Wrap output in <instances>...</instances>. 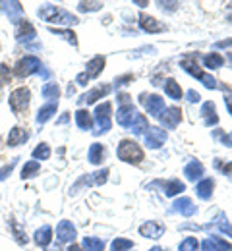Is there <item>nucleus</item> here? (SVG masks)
Returning a JSON list of instances; mask_svg holds the SVG:
<instances>
[{"mask_svg": "<svg viewBox=\"0 0 232 251\" xmlns=\"http://www.w3.org/2000/svg\"><path fill=\"white\" fill-rule=\"evenodd\" d=\"M221 143H223L225 147H232V131L225 133V135H221Z\"/></svg>", "mask_w": 232, "mask_h": 251, "instance_id": "864d4df0", "label": "nucleus"}, {"mask_svg": "<svg viewBox=\"0 0 232 251\" xmlns=\"http://www.w3.org/2000/svg\"><path fill=\"white\" fill-rule=\"evenodd\" d=\"M56 110H58V102H47V104H43L37 110V114H35V122L37 124H47L56 114Z\"/></svg>", "mask_w": 232, "mask_h": 251, "instance_id": "c85d7f7f", "label": "nucleus"}, {"mask_svg": "<svg viewBox=\"0 0 232 251\" xmlns=\"http://www.w3.org/2000/svg\"><path fill=\"white\" fill-rule=\"evenodd\" d=\"M178 251H199L198 238H194V236H186V238L180 242V246H178Z\"/></svg>", "mask_w": 232, "mask_h": 251, "instance_id": "ea45409f", "label": "nucleus"}, {"mask_svg": "<svg viewBox=\"0 0 232 251\" xmlns=\"http://www.w3.org/2000/svg\"><path fill=\"white\" fill-rule=\"evenodd\" d=\"M130 99H132V97H130L128 93H118V95H116V102H118L120 106H122V104H130V102H132Z\"/></svg>", "mask_w": 232, "mask_h": 251, "instance_id": "603ef678", "label": "nucleus"}, {"mask_svg": "<svg viewBox=\"0 0 232 251\" xmlns=\"http://www.w3.org/2000/svg\"><path fill=\"white\" fill-rule=\"evenodd\" d=\"M112 91V85H108V83H103V85H97V87H93V89H89L87 93H83L79 99H77V104L81 106V104H95L99 99L103 97H106V95Z\"/></svg>", "mask_w": 232, "mask_h": 251, "instance_id": "f8f14e48", "label": "nucleus"}, {"mask_svg": "<svg viewBox=\"0 0 232 251\" xmlns=\"http://www.w3.org/2000/svg\"><path fill=\"white\" fill-rule=\"evenodd\" d=\"M68 122H70V112H62V116L56 120V124H58V126L68 124Z\"/></svg>", "mask_w": 232, "mask_h": 251, "instance_id": "6e6d98bb", "label": "nucleus"}, {"mask_svg": "<svg viewBox=\"0 0 232 251\" xmlns=\"http://www.w3.org/2000/svg\"><path fill=\"white\" fill-rule=\"evenodd\" d=\"M51 33H54V35H60L66 43H70L72 47H77V35L72 31V29H60V27H51Z\"/></svg>", "mask_w": 232, "mask_h": 251, "instance_id": "4c0bfd02", "label": "nucleus"}, {"mask_svg": "<svg viewBox=\"0 0 232 251\" xmlns=\"http://www.w3.org/2000/svg\"><path fill=\"white\" fill-rule=\"evenodd\" d=\"M201 62H203V66H205L207 70L215 72V70H221V68L225 66V56H223L221 52H205V54L201 56Z\"/></svg>", "mask_w": 232, "mask_h": 251, "instance_id": "c756f323", "label": "nucleus"}, {"mask_svg": "<svg viewBox=\"0 0 232 251\" xmlns=\"http://www.w3.org/2000/svg\"><path fill=\"white\" fill-rule=\"evenodd\" d=\"M215 49H223L227 52V60L232 64V39H227V41H219L215 43Z\"/></svg>", "mask_w": 232, "mask_h": 251, "instance_id": "49530a36", "label": "nucleus"}, {"mask_svg": "<svg viewBox=\"0 0 232 251\" xmlns=\"http://www.w3.org/2000/svg\"><path fill=\"white\" fill-rule=\"evenodd\" d=\"M76 124H77L79 129H83V131H91L93 126H95L93 114L87 108H77L76 110Z\"/></svg>", "mask_w": 232, "mask_h": 251, "instance_id": "cd10ccee", "label": "nucleus"}, {"mask_svg": "<svg viewBox=\"0 0 232 251\" xmlns=\"http://www.w3.org/2000/svg\"><path fill=\"white\" fill-rule=\"evenodd\" d=\"M139 104H143L145 112L149 116H155V118H159L161 112L166 108L165 99L161 95H155V93H141L139 95Z\"/></svg>", "mask_w": 232, "mask_h": 251, "instance_id": "423d86ee", "label": "nucleus"}, {"mask_svg": "<svg viewBox=\"0 0 232 251\" xmlns=\"http://www.w3.org/2000/svg\"><path fill=\"white\" fill-rule=\"evenodd\" d=\"M104 240H101V238H95V236H85L83 240H81V248L85 251H103L104 250Z\"/></svg>", "mask_w": 232, "mask_h": 251, "instance_id": "c9c22d12", "label": "nucleus"}, {"mask_svg": "<svg viewBox=\"0 0 232 251\" xmlns=\"http://www.w3.org/2000/svg\"><path fill=\"white\" fill-rule=\"evenodd\" d=\"M41 97L47 99L49 102H58V99H60V85H58L56 81H47V83H43V87H41Z\"/></svg>", "mask_w": 232, "mask_h": 251, "instance_id": "7c9ffc66", "label": "nucleus"}, {"mask_svg": "<svg viewBox=\"0 0 232 251\" xmlns=\"http://www.w3.org/2000/svg\"><path fill=\"white\" fill-rule=\"evenodd\" d=\"M68 251H85V250H83L81 246H76V244H72V246L68 248Z\"/></svg>", "mask_w": 232, "mask_h": 251, "instance_id": "13d9d810", "label": "nucleus"}, {"mask_svg": "<svg viewBox=\"0 0 232 251\" xmlns=\"http://www.w3.org/2000/svg\"><path fill=\"white\" fill-rule=\"evenodd\" d=\"M104 66H106V56L97 54V56H93V58H89V60L85 62V74H87L91 79H97L101 74H103Z\"/></svg>", "mask_w": 232, "mask_h": 251, "instance_id": "5701e85b", "label": "nucleus"}, {"mask_svg": "<svg viewBox=\"0 0 232 251\" xmlns=\"http://www.w3.org/2000/svg\"><path fill=\"white\" fill-rule=\"evenodd\" d=\"M35 37H37V29H35V25L31 22H27V20H24L22 24H18L16 25V41L18 43H29V41H33Z\"/></svg>", "mask_w": 232, "mask_h": 251, "instance_id": "aec40b11", "label": "nucleus"}, {"mask_svg": "<svg viewBox=\"0 0 232 251\" xmlns=\"http://www.w3.org/2000/svg\"><path fill=\"white\" fill-rule=\"evenodd\" d=\"M0 97H2V93H0Z\"/></svg>", "mask_w": 232, "mask_h": 251, "instance_id": "680f3d73", "label": "nucleus"}, {"mask_svg": "<svg viewBox=\"0 0 232 251\" xmlns=\"http://www.w3.org/2000/svg\"><path fill=\"white\" fill-rule=\"evenodd\" d=\"M93 120H95V135H103V133H108L112 129V104L108 100L101 102L95 106V112H93Z\"/></svg>", "mask_w": 232, "mask_h": 251, "instance_id": "20e7f679", "label": "nucleus"}, {"mask_svg": "<svg viewBox=\"0 0 232 251\" xmlns=\"http://www.w3.org/2000/svg\"><path fill=\"white\" fill-rule=\"evenodd\" d=\"M157 6H159L161 12H166V14H172V12H176L180 8L178 2H157Z\"/></svg>", "mask_w": 232, "mask_h": 251, "instance_id": "de8ad7c7", "label": "nucleus"}, {"mask_svg": "<svg viewBox=\"0 0 232 251\" xmlns=\"http://www.w3.org/2000/svg\"><path fill=\"white\" fill-rule=\"evenodd\" d=\"M108 180V168H103L97 172H91V174H83L74 186L70 189V195H76L81 186H103L104 182Z\"/></svg>", "mask_w": 232, "mask_h": 251, "instance_id": "0eeeda50", "label": "nucleus"}, {"mask_svg": "<svg viewBox=\"0 0 232 251\" xmlns=\"http://www.w3.org/2000/svg\"><path fill=\"white\" fill-rule=\"evenodd\" d=\"M172 209H174V213H178L182 217H194L198 213V205L190 197H178V199H174Z\"/></svg>", "mask_w": 232, "mask_h": 251, "instance_id": "a211bd4d", "label": "nucleus"}, {"mask_svg": "<svg viewBox=\"0 0 232 251\" xmlns=\"http://www.w3.org/2000/svg\"><path fill=\"white\" fill-rule=\"evenodd\" d=\"M132 81H133V74L118 75V77L114 79V87H124V85H128V83H132Z\"/></svg>", "mask_w": 232, "mask_h": 251, "instance_id": "09e8293b", "label": "nucleus"}, {"mask_svg": "<svg viewBox=\"0 0 232 251\" xmlns=\"http://www.w3.org/2000/svg\"><path fill=\"white\" fill-rule=\"evenodd\" d=\"M135 116H137V108H135V104H122V106H118V110H116V124L122 126V127H130L132 122L135 120Z\"/></svg>", "mask_w": 232, "mask_h": 251, "instance_id": "f3484780", "label": "nucleus"}, {"mask_svg": "<svg viewBox=\"0 0 232 251\" xmlns=\"http://www.w3.org/2000/svg\"><path fill=\"white\" fill-rule=\"evenodd\" d=\"M8 228H10V232H12V236L16 238V242L20 244V246H26L29 240H27V234H26V230L20 226V222H16L14 219L8 220Z\"/></svg>", "mask_w": 232, "mask_h": 251, "instance_id": "473e14b6", "label": "nucleus"}, {"mask_svg": "<svg viewBox=\"0 0 232 251\" xmlns=\"http://www.w3.org/2000/svg\"><path fill=\"white\" fill-rule=\"evenodd\" d=\"M221 172H223L225 176L232 178V160H231V162H225V164L221 166Z\"/></svg>", "mask_w": 232, "mask_h": 251, "instance_id": "5fc2aeb1", "label": "nucleus"}, {"mask_svg": "<svg viewBox=\"0 0 232 251\" xmlns=\"http://www.w3.org/2000/svg\"><path fill=\"white\" fill-rule=\"evenodd\" d=\"M54 234H56V240L60 244H74L77 238V228L70 220H60L54 228Z\"/></svg>", "mask_w": 232, "mask_h": 251, "instance_id": "9b49d317", "label": "nucleus"}, {"mask_svg": "<svg viewBox=\"0 0 232 251\" xmlns=\"http://www.w3.org/2000/svg\"><path fill=\"white\" fill-rule=\"evenodd\" d=\"M29 137H31V131H29L26 126H14V127L8 131L6 145H8V147H20V145L27 143Z\"/></svg>", "mask_w": 232, "mask_h": 251, "instance_id": "ddd939ff", "label": "nucleus"}, {"mask_svg": "<svg viewBox=\"0 0 232 251\" xmlns=\"http://www.w3.org/2000/svg\"><path fill=\"white\" fill-rule=\"evenodd\" d=\"M116 157H118V160H122L126 164L137 166V164H141L145 160V153H143L141 145L135 139L126 137V139H120V143L116 147Z\"/></svg>", "mask_w": 232, "mask_h": 251, "instance_id": "f03ea898", "label": "nucleus"}, {"mask_svg": "<svg viewBox=\"0 0 232 251\" xmlns=\"http://www.w3.org/2000/svg\"><path fill=\"white\" fill-rule=\"evenodd\" d=\"M149 188H161V191L165 193L166 197H176V195L186 191V184L180 182L178 178H170V180H155Z\"/></svg>", "mask_w": 232, "mask_h": 251, "instance_id": "1a4fd4ad", "label": "nucleus"}, {"mask_svg": "<svg viewBox=\"0 0 232 251\" xmlns=\"http://www.w3.org/2000/svg\"><path fill=\"white\" fill-rule=\"evenodd\" d=\"M14 75L18 79H26L33 74H39L43 70V62L39 60V56H33V54H24L22 58H18V62L14 64Z\"/></svg>", "mask_w": 232, "mask_h": 251, "instance_id": "39448f33", "label": "nucleus"}, {"mask_svg": "<svg viewBox=\"0 0 232 251\" xmlns=\"http://www.w3.org/2000/svg\"><path fill=\"white\" fill-rule=\"evenodd\" d=\"M51 155H52V149H51V145L49 143H39L37 147L33 149V153H31V157H33V160H49L51 158Z\"/></svg>", "mask_w": 232, "mask_h": 251, "instance_id": "e433bc0d", "label": "nucleus"}, {"mask_svg": "<svg viewBox=\"0 0 232 251\" xmlns=\"http://www.w3.org/2000/svg\"><path fill=\"white\" fill-rule=\"evenodd\" d=\"M165 224H161L157 220H147V222H143L139 226V234L143 238H147V240H159L165 234Z\"/></svg>", "mask_w": 232, "mask_h": 251, "instance_id": "dca6fc26", "label": "nucleus"}, {"mask_svg": "<svg viewBox=\"0 0 232 251\" xmlns=\"http://www.w3.org/2000/svg\"><path fill=\"white\" fill-rule=\"evenodd\" d=\"M87 160L93 164V166H101L104 160H106V147L103 143H91L89 145V151H87Z\"/></svg>", "mask_w": 232, "mask_h": 251, "instance_id": "393cba45", "label": "nucleus"}, {"mask_svg": "<svg viewBox=\"0 0 232 251\" xmlns=\"http://www.w3.org/2000/svg\"><path fill=\"white\" fill-rule=\"evenodd\" d=\"M149 251H163V250H161L159 246H155V248H151V250H149Z\"/></svg>", "mask_w": 232, "mask_h": 251, "instance_id": "bf43d9fd", "label": "nucleus"}, {"mask_svg": "<svg viewBox=\"0 0 232 251\" xmlns=\"http://www.w3.org/2000/svg\"><path fill=\"white\" fill-rule=\"evenodd\" d=\"M213 189H215V180L213 178H203L196 184V195L201 201H209L213 197Z\"/></svg>", "mask_w": 232, "mask_h": 251, "instance_id": "bb28decb", "label": "nucleus"}, {"mask_svg": "<svg viewBox=\"0 0 232 251\" xmlns=\"http://www.w3.org/2000/svg\"><path fill=\"white\" fill-rule=\"evenodd\" d=\"M0 50H2V45H0Z\"/></svg>", "mask_w": 232, "mask_h": 251, "instance_id": "052dcab7", "label": "nucleus"}, {"mask_svg": "<svg viewBox=\"0 0 232 251\" xmlns=\"http://www.w3.org/2000/svg\"><path fill=\"white\" fill-rule=\"evenodd\" d=\"M18 160H20V157H14L8 164H4L2 168H0V182H4L6 178H10V174L14 172V168H16V164H18Z\"/></svg>", "mask_w": 232, "mask_h": 251, "instance_id": "79ce46f5", "label": "nucleus"}, {"mask_svg": "<svg viewBox=\"0 0 232 251\" xmlns=\"http://www.w3.org/2000/svg\"><path fill=\"white\" fill-rule=\"evenodd\" d=\"M217 228H219L223 234H227L229 238H232V226H231V222H227V217H225L223 213L217 217Z\"/></svg>", "mask_w": 232, "mask_h": 251, "instance_id": "c03bdc74", "label": "nucleus"}, {"mask_svg": "<svg viewBox=\"0 0 232 251\" xmlns=\"http://www.w3.org/2000/svg\"><path fill=\"white\" fill-rule=\"evenodd\" d=\"M163 91H165L166 97H168L170 100H174V102H178V100L184 99V91H182L180 83H178L174 77H166L165 81H163Z\"/></svg>", "mask_w": 232, "mask_h": 251, "instance_id": "b1692460", "label": "nucleus"}, {"mask_svg": "<svg viewBox=\"0 0 232 251\" xmlns=\"http://www.w3.org/2000/svg\"><path fill=\"white\" fill-rule=\"evenodd\" d=\"M89 81H91V77L85 74V72H79L77 75H76V85H79V87H85V85H89Z\"/></svg>", "mask_w": 232, "mask_h": 251, "instance_id": "8fccbe9b", "label": "nucleus"}, {"mask_svg": "<svg viewBox=\"0 0 232 251\" xmlns=\"http://www.w3.org/2000/svg\"><path fill=\"white\" fill-rule=\"evenodd\" d=\"M180 68H182V70H184L188 75L196 77L198 81H199V77L205 74V72L199 68V64L196 62V58H194V56H186V58H182V60H180Z\"/></svg>", "mask_w": 232, "mask_h": 251, "instance_id": "2f4dec72", "label": "nucleus"}, {"mask_svg": "<svg viewBox=\"0 0 232 251\" xmlns=\"http://www.w3.org/2000/svg\"><path fill=\"white\" fill-rule=\"evenodd\" d=\"M149 127H151V126H149V122H147V116L137 112L135 120H133L132 126H130V131H132L133 135H145Z\"/></svg>", "mask_w": 232, "mask_h": 251, "instance_id": "72a5a7b5", "label": "nucleus"}, {"mask_svg": "<svg viewBox=\"0 0 232 251\" xmlns=\"http://www.w3.org/2000/svg\"><path fill=\"white\" fill-rule=\"evenodd\" d=\"M37 16H39V20H43V22H47L51 25L54 24V25L70 27V25H77L79 24V18L76 14L68 12L66 8L54 6V4H43V6H39Z\"/></svg>", "mask_w": 232, "mask_h": 251, "instance_id": "f257e3e1", "label": "nucleus"}, {"mask_svg": "<svg viewBox=\"0 0 232 251\" xmlns=\"http://www.w3.org/2000/svg\"><path fill=\"white\" fill-rule=\"evenodd\" d=\"M225 102H227V110H229V114L232 116V95H227V97H225Z\"/></svg>", "mask_w": 232, "mask_h": 251, "instance_id": "4d7b16f0", "label": "nucleus"}, {"mask_svg": "<svg viewBox=\"0 0 232 251\" xmlns=\"http://www.w3.org/2000/svg\"><path fill=\"white\" fill-rule=\"evenodd\" d=\"M201 118H203V122L205 126H217L219 124V116H217V106H215V102L213 100H207V102H203L201 104Z\"/></svg>", "mask_w": 232, "mask_h": 251, "instance_id": "a878e982", "label": "nucleus"}, {"mask_svg": "<svg viewBox=\"0 0 232 251\" xmlns=\"http://www.w3.org/2000/svg\"><path fill=\"white\" fill-rule=\"evenodd\" d=\"M159 124L163 129H176L182 124V110L178 106H166L159 116Z\"/></svg>", "mask_w": 232, "mask_h": 251, "instance_id": "9d476101", "label": "nucleus"}, {"mask_svg": "<svg viewBox=\"0 0 232 251\" xmlns=\"http://www.w3.org/2000/svg\"><path fill=\"white\" fill-rule=\"evenodd\" d=\"M103 2H77V12L81 14H89V12H101L103 10Z\"/></svg>", "mask_w": 232, "mask_h": 251, "instance_id": "a19ab883", "label": "nucleus"}, {"mask_svg": "<svg viewBox=\"0 0 232 251\" xmlns=\"http://www.w3.org/2000/svg\"><path fill=\"white\" fill-rule=\"evenodd\" d=\"M199 83H201L203 87H207V89H211V91L219 87V85H217L219 81H217V79H215V77H213L211 74H207V72H205V74H203V75L199 77Z\"/></svg>", "mask_w": 232, "mask_h": 251, "instance_id": "a18cd8bd", "label": "nucleus"}, {"mask_svg": "<svg viewBox=\"0 0 232 251\" xmlns=\"http://www.w3.org/2000/svg\"><path fill=\"white\" fill-rule=\"evenodd\" d=\"M137 24H139V29L145 33H151V35H155V33H163L166 31V25L163 22H159L157 18H153V16H149V14H139L137 16Z\"/></svg>", "mask_w": 232, "mask_h": 251, "instance_id": "4468645a", "label": "nucleus"}, {"mask_svg": "<svg viewBox=\"0 0 232 251\" xmlns=\"http://www.w3.org/2000/svg\"><path fill=\"white\" fill-rule=\"evenodd\" d=\"M184 176H186L188 182H199L205 176V166L199 162L198 158H194L184 166Z\"/></svg>", "mask_w": 232, "mask_h": 251, "instance_id": "412c9836", "label": "nucleus"}, {"mask_svg": "<svg viewBox=\"0 0 232 251\" xmlns=\"http://www.w3.org/2000/svg\"><path fill=\"white\" fill-rule=\"evenodd\" d=\"M201 251H232V244L219 238V236H209L199 244Z\"/></svg>", "mask_w": 232, "mask_h": 251, "instance_id": "6ab92c4d", "label": "nucleus"}, {"mask_svg": "<svg viewBox=\"0 0 232 251\" xmlns=\"http://www.w3.org/2000/svg\"><path fill=\"white\" fill-rule=\"evenodd\" d=\"M41 172V162L39 160H27L22 166V180H31L35 176H39Z\"/></svg>", "mask_w": 232, "mask_h": 251, "instance_id": "f704fd0d", "label": "nucleus"}, {"mask_svg": "<svg viewBox=\"0 0 232 251\" xmlns=\"http://www.w3.org/2000/svg\"><path fill=\"white\" fill-rule=\"evenodd\" d=\"M133 250V242L128 238H114L110 242V251H130Z\"/></svg>", "mask_w": 232, "mask_h": 251, "instance_id": "58836bf2", "label": "nucleus"}, {"mask_svg": "<svg viewBox=\"0 0 232 251\" xmlns=\"http://www.w3.org/2000/svg\"><path fill=\"white\" fill-rule=\"evenodd\" d=\"M29 104H31V91L29 87L22 85V87H16L10 97H8V106L12 110V114L16 116H22L29 110Z\"/></svg>", "mask_w": 232, "mask_h": 251, "instance_id": "7ed1b4c3", "label": "nucleus"}, {"mask_svg": "<svg viewBox=\"0 0 232 251\" xmlns=\"http://www.w3.org/2000/svg\"><path fill=\"white\" fill-rule=\"evenodd\" d=\"M10 81H12V68L8 64L0 62V87H4Z\"/></svg>", "mask_w": 232, "mask_h": 251, "instance_id": "37998d69", "label": "nucleus"}, {"mask_svg": "<svg viewBox=\"0 0 232 251\" xmlns=\"http://www.w3.org/2000/svg\"><path fill=\"white\" fill-rule=\"evenodd\" d=\"M186 100L192 102V104H198L199 100H201V95L198 91H194V89H190V91H186Z\"/></svg>", "mask_w": 232, "mask_h": 251, "instance_id": "3c124183", "label": "nucleus"}, {"mask_svg": "<svg viewBox=\"0 0 232 251\" xmlns=\"http://www.w3.org/2000/svg\"><path fill=\"white\" fill-rule=\"evenodd\" d=\"M0 10L8 16V20L12 24H22L26 18H24V6L20 2H0Z\"/></svg>", "mask_w": 232, "mask_h": 251, "instance_id": "2eb2a0df", "label": "nucleus"}, {"mask_svg": "<svg viewBox=\"0 0 232 251\" xmlns=\"http://www.w3.org/2000/svg\"><path fill=\"white\" fill-rule=\"evenodd\" d=\"M166 139H168L166 129H163L161 126H151V127L147 129V133L143 135V145H145L147 149L155 151V149H161V147L165 145Z\"/></svg>", "mask_w": 232, "mask_h": 251, "instance_id": "6e6552de", "label": "nucleus"}, {"mask_svg": "<svg viewBox=\"0 0 232 251\" xmlns=\"http://www.w3.org/2000/svg\"><path fill=\"white\" fill-rule=\"evenodd\" d=\"M52 238H54V234H52V226H51V224H43L41 228H37V230H35V234H33L35 246L45 248V250L51 246Z\"/></svg>", "mask_w": 232, "mask_h": 251, "instance_id": "4be33fe9", "label": "nucleus"}]
</instances>
